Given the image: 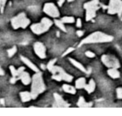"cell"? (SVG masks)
<instances>
[{
	"label": "cell",
	"instance_id": "6da1fadb",
	"mask_svg": "<svg viewBox=\"0 0 122 116\" xmlns=\"http://www.w3.org/2000/svg\"><path fill=\"white\" fill-rule=\"evenodd\" d=\"M46 89V86L44 84L43 74L39 72H36L32 77L31 81V94H32V99H35L40 94L44 93Z\"/></svg>",
	"mask_w": 122,
	"mask_h": 116
},
{
	"label": "cell",
	"instance_id": "7a4b0ae2",
	"mask_svg": "<svg viewBox=\"0 0 122 116\" xmlns=\"http://www.w3.org/2000/svg\"><path fill=\"white\" fill-rule=\"evenodd\" d=\"M114 39L113 36H110L109 34H106L100 31H96L90 35H88L86 38L83 39L80 42V46L83 44H99V43H108L111 42Z\"/></svg>",
	"mask_w": 122,
	"mask_h": 116
},
{
	"label": "cell",
	"instance_id": "3957f363",
	"mask_svg": "<svg viewBox=\"0 0 122 116\" xmlns=\"http://www.w3.org/2000/svg\"><path fill=\"white\" fill-rule=\"evenodd\" d=\"M53 24H54V22L51 19L45 17L43 18L39 23L32 24L30 26V29L34 34H37V35H41L49 31Z\"/></svg>",
	"mask_w": 122,
	"mask_h": 116
},
{
	"label": "cell",
	"instance_id": "277c9868",
	"mask_svg": "<svg viewBox=\"0 0 122 116\" xmlns=\"http://www.w3.org/2000/svg\"><path fill=\"white\" fill-rule=\"evenodd\" d=\"M85 9V20L90 21L96 16V12L100 9V0H91L84 4Z\"/></svg>",
	"mask_w": 122,
	"mask_h": 116
},
{
	"label": "cell",
	"instance_id": "5b68a950",
	"mask_svg": "<svg viewBox=\"0 0 122 116\" xmlns=\"http://www.w3.org/2000/svg\"><path fill=\"white\" fill-rule=\"evenodd\" d=\"M50 73L52 74V79L54 80L60 82V81H67V82H72L74 77L70 74H69L62 67L54 65L53 69H51Z\"/></svg>",
	"mask_w": 122,
	"mask_h": 116
},
{
	"label": "cell",
	"instance_id": "8992f818",
	"mask_svg": "<svg viewBox=\"0 0 122 116\" xmlns=\"http://www.w3.org/2000/svg\"><path fill=\"white\" fill-rule=\"evenodd\" d=\"M29 24H30V19L27 17L25 13H20L11 19V25L14 29H18L19 28L25 29Z\"/></svg>",
	"mask_w": 122,
	"mask_h": 116
},
{
	"label": "cell",
	"instance_id": "52a82bcc",
	"mask_svg": "<svg viewBox=\"0 0 122 116\" xmlns=\"http://www.w3.org/2000/svg\"><path fill=\"white\" fill-rule=\"evenodd\" d=\"M106 8L109 14H118L119 17L122 15V0H110Z\"/></svg>",
	"mask_w": 122,
	"mask_h": 116
},
{
	"label": "cell",
	"instance_id": "ba28073f",
	"mask_svg": "<svg viewBox=\"0 0 122 116\" xmlns=\"http://www.w3.org/2000/svg\"><path fill=\"white\" fill-rule=\"evenodd\" d=\"M43 11H44V14H46L53 19H57L60 16L59 9L54 3H46V4H44Z\"/></svg>",
	"mask_w": 122,
	"mask_h": 116
},
{
	"label": "cell",
	"instance_id": "9c48e42d",
	"mask_svg": "<svg viewBox=\"0 0 122 116\" xmlns=\"http://www.w3.org/2000/svg\"><path fill=\"white\" fill-rule=\"evenodd\" d=\"M101 61L107 68H115L119 69L120 67V64L119 62L118 59L113 55L109 54H104L101 57Z\"/></svg>",
	"mask_w": 122,
	"mask_h": 116
},
{
	"label": "cell",
	"instance_id": "30bf717a",
	"mask_svg": "<svg viewBox=\"0 0 122 116\" xmlns=\"http://www.w3.org/2000/svg\"><path fill=\"white\" fill-rule=\"evenodd\" d=\"M34 51L35 54L40 59H44L46 58V48L41 42H36L34 44Z\"/></svg>",
	"mask_w": 122,
	"mask_h": 116
},
{
	"label": "cell",
	"instance_id": "8fae6325",
	"mask_svg": "<svg viewBox=\"0 0 122 116\" xmlns=\"http://www.w3.org/2000/svg\"><path fill=\"white\" fill-rule=\"evenodd\" d=\"M20 59H21V61H22V62L24 63V64H25L28 68H29V69H31V70H33L34 72H35V73L36 72H39V68H38L37 66H36L35 64L32 62V61L29 60L28 58L24 57V56H20Z\"/></svg>",
	"mask_w": 122,
	"mask_h": 116
},
{
	"label": "cell",
	"instance_id": "7c38bea8",
	"mask_svg": "<svg viewBox=\"0 0 122 116\" xmlns=\"http://www.w3.org/2000/svg\"><path fill=\"white\" fill-rule=\"evenodd\" d=\"M18 80H21V82H22L24 85H29V84H31L32 78L30 77L29 73L24 70V72L21 73L20 75L18 77Z\"/></svg>",
	"mask_w": 122,
	"mask_h": 116
},
{
	"label": "cell",
	"instance_id": "4fadbf2b",
	"mask_svg": "<svg viewBox=\"0 0 122 116\" xmlns=\"http://www.w3.org/2000/svg\"><path fill=\"white\" fill-rule=\"evenodd\" d=\"M54 100H55L56 105H57L58 107L64 108V107H68L69 106L67 102H65V100L63 99V97H62L60 94H57V93H54Z\"/></svg>",
	"mask_w": 122,
	"mask_h": 116
},
{
	"label": "cell",
	"instance_id": "5bb4252c",
	"mask_svg": "<svg viewBox=\"0 0 122 116\" xmlns=\"http://www.w3.org/2000/svg\"><path fill=\"white\" fill-rule=\"evenodd\" d=\"M9 69H10V72H11V74H12V77H14V78H17L19 77V75L21 74V73L24 72L25 68L24 67H20L19 69H15V67L13 65H10L9 66Z\"/></svg>",
	"mask_w": 122,
	"mask_h": 116
},
{
	"label": "cell",
	"instance_id": "9a60e30c",
	"mask_svg": "<svg viewBox=\"0 0 122 116\" xmlns=\"http://www.w3.org/2000/svg\"><path fill=\"white\" fill-rule=\"evenodd\" d=\"M19 97H20L22 102L24 103L29 102L31 99H33L31 92H29V91H22V92H20L19 93Z\"/></svg>",
	"mask_w": 122,
	"mask_h": 116
},
{
	"label": "cell",
	"instance_id": "2e32d148",
	"mask_svg": "<svg viewBox=\"0 0 122 116\" xmlns=\"http://www.w3.org/2000/svg\"><path fill=\"white\" fill-rule=\"evenodd\" d=\"M69 61H70V62L71 63V64H73L75 68H77L79 70H80L81 72H83V73H87V70H86V69L85 68V66H84L82 64H80V62H78V61L75 60V59H72V58H69Z\"/></svg>",
	"mask_w": 122,
	"mask_h": 116
},
{
	"label": "cell",
	"instance_id": "e0dca14e",
	"mask_svg": "<svg viewBox=\"0 0 122 116\" xmlns=\"http://www.w3.org/2000/svg\"><path fill=\"white\" fill-rule=\"evenodd\" d=\"M62 89H63V90L65 91V93H67V94H76V89H77L75 87H74V86L70 85V84H63Z\"/></svg>",
	"mask_w": 122,
	"mask_h": 116
},
{
	"label": "cell",
	"instance_id": "ac0fdd59",
	"mask_svg": "<svg viewBox=\"0 0 122 116\" xmlns=\"http://www.w3.org/2000/svg\"><path fill=\"white\" fill-rule=\"evenodd\" d=\"M107 74L112 79H118L120 76V74L118 71V69H115V68H110L107 70Z\"/></svg>",
	"mask_w": 122,
	"mask_h": 116
},
{
	"label": "cell",
	"instance_id": "d6986e66",
	"mask_svg": "<svg viewBox=\"0 0 122 116\" xmlns=\"http://www.w3.org/2000/svg\"><path fill=\"white\" fill-rule=\"evenodd\" d=\"M85 85H86V79L85 78L81 77L79 78L76 81H75V87L78 89H85Z\"/></svg>",
	"mask_w": 122,
	"mask_h": 116
},
{
	"label": "cell",
	"instance_id": "ffe728a7",
	"mask_svg": "<svg viewBox=\"0 0 122 116\" xmlns=\"http://www.w3.org/2000/svg\"><path fill=\"white\" fill-rule=\"evenodd\" d=\"M85 89L89 94H91V93H93L95 90V82L94 81V79H90V82L88 84H86Z\"/></svg>",
	"mask_w": 122,
	"mask_h": 116
},
{
	"label": "cell",
	"instance_id": "44dd1931",
	"mask_svg": "<svg viewBox=\"0 0 122 116\" xmlns=\"http://www.w3.org/2000/svg\"><path fill=\"white\" fill-rule=\"evenodd\" d=\"M77 105L80 108H86V107H90V106L92 105V104L91 103H87L86 101H85V98H84L83 96H80V97L79 98Z\"/></svg>",
	"mask_w": 122,
	"mask_h": 116
},
{
	"label": "cell",
	"instance_id": "7402d4cb",
	"mask_svg": "<svg viewBox=\"0 0 122 116\" xmlns=\"http://www.w3.org/2000/svg\"><path fill=\"white\" fill-rule=\"evenodd\" d=\"M54 24H55V25L57 26V27L59 28L61 31H63V32H66L67 31L66 29H65V24H64L60 19H55V20L54 21Z\"/></svg>",
	"mask_w": 122,
	"mask_h": 116
},
{
	"label": "cell",
	"instance_id": "603a6c76",
	"mask_svg": "<svg viewBox=\"0 0 122 116\" xmlns=\"http://www.w3.org/2000/svg\"><path fill=\"white\" fill-rule=\"evenodd\" d=\"M64 24H74L75 22V19L73 16H65L60 19Z\"/></svg>",
	"mask_w": 122,
	"mask_h": 116
},
{
	"label": "cell",
	"instance_id": "cb8c5ba5",
	"mask_svg": "<svg viewBox=\"0 0 122 116\" xmlns=\"http://www.w3.org/2000/svg\"><path fill=\"white\" fill-rule=\"evenodd\" d=\"M16 53H17V47H16V46H14L13 48H11V49H8V50H7L8 56H9V58L13 57V56H14Z\"/></svg>",
	"mask_w": 122,
	"mask_h": 116
},
{
	"label": "cell",
	"instance_id": "d4e9b609",
	"mask_svg": "<svg viewBox=\"0 0 122 116\" xmlns=\"http://www.w3.org/2000/svg\"><path fill=\"white\" fill-rule=\"evenodd\" d=\"M56 60H57V59H51V60L49 61V63H48V64H47V66H46V68H47V69L49 71V72H50V71H51V69H53V67H54V66L55 65Z\"/></svg>",
	"mask_w": 122,
	"mask_h": 116
},
{
	"label": "cell",
	"instance_id": "484cf974",
	"mask_svg": "<svg viewBox=\"0 0 122 116\" xmlns=\"http://www.w3.org/2000/svg\"><path fill=\"white\" fill-rule=\"evenodd\" d=\"M6 3H7V0H0V12L4 13V8H5Z\"/></svg>",
	"mask_w": 122,
	"mask_h": 116
},
{
	"label": "cell",
	"instance_id": "4316f807",
	"mask_svg": "<svg viewBox=\"0 0 122 116\" xmlns=\"http://www.w3.org/2000/svg\"><path fill=\"white\" fill-rule=\"evenodd\" d=\"M116 95L118 99H122V88H118L116 89Z\"/></svg>",
	"mask_w": 122,
	"mask_h": 116
},
{
	"label": "cell",
	"instance_id": "83f0119b",
	"mask_svg": "<svg viewBox=\"0 0 122 116\" xmlns=\"http://www.w3.org/2000/svg\"><path fill=\"white\" fill-rule=\"evenodd\" d=\"M85 56L86 57H88V58H95V53H93V52H91V51H86V52L85 53Z\"/></svg>",
	"mask_w": 122,
	"mask_h": 116
},
{
	"label": "cell",
	"instance_id": "f1b7e54d",
	"mask_svg": "<svg viewBox=\"0 0 122 116\" xmlns=\"http://www.w3.org/2000/svg\"><path fill=\"white\" fill-rule=\"evenodd\" d=\"M75 50V49H74V48H72V47H70V48H68V49H67V50L65 51V53H64L63 54V57H65V56H66L67 54H70V53L71 52H73V51Z\"/></svg>",
	"mask_w": 122,
	"mask_h": 116
},
{
	"label": "cell",
	"instance_id": "f546056e",
	"mask_svg": "<svg viewBox=\"0 0 122 116\" xmlns=\"http://www.w3.org/2000/svg\"><path fill=\"white\" fill-rule=\"evenodd\" d=\"M75 22H76V26H77V28H81V26H82L81 19H77V20L75 21Z\"/></svg>",
	"mask_w": 122,
	"mask_h": 116
},
{
	"label": "cell",
	"instance_id": "4dcf8cb0",
	"mask_svg": "<svg viewBox=\"0 0 122 116\" xmlns=\"http://www.w3.org/2000/svg\"><path fill=\"white\" fill-rule=\"evenodd\" d=\"M65 2V0H58V5H59V7H61Z\"/></svg>",
	"mask_w": 122,
	"mask_h": 116
},
{
	"label": "cell",
	"instance_id": "1f68e13d",
	"mask_svg": "<svg viewBox=\"0 0 122 116\" xmlns=\"http://www.w3.org/2000/svg\"><path fill=\"white\" fill-rule=\"evenodd\" d=\"M17 80H18L17 78L12 77V79H10V83H11V84H15V83L17 82Z\"/></svg>",
	"mask_w": 122,
	"mask_h": 116
},
{
	"label": "cell",
	"instance_id": "d6a6232c",
	"mask_svg": "<svg viewBox=\"0 0 122 116\" xmlns=\"http://www.w3.org/2000/svg\"><path fill=\"white\" fill-rule=\"evenodd\" d=\"M76 34L79 36V37H81V36L84 34V32H83L82 30H78V31L76 32Z\"/></svg>",
	"mask_w": 122,
	"mask_h": 116
},
{
	"label": "cell",
	"instance_id": "836d02e7",
	"mask_svg": "<svg viewBox=\"0 0 122 116\" xmlns=\"http://www.w3.org/2000/svg\"><path fill=\"white\" fill-rule=\"evenodd\" d=\"M4 74H5V73H4V70L0 67V76H4Z\"/></svg>",
	"mask_w": 122,
	"mask_h": 116
},
{
	"label": "cell",
	"instance_id": "e575fe53",
	"mask_svg": "<svg viewBox=\"0 0 122 116\" xmlns=\"http://www.w3.org/2000/svg\"><path fill=\"white\" fill-rule=\"evenodd\" d=\"M73 1H75V0H67V2H69V3H71V2H73Z\"/></svg>",
	"mask_w": 122,
	"mask_h": 116
}]
</instances>
